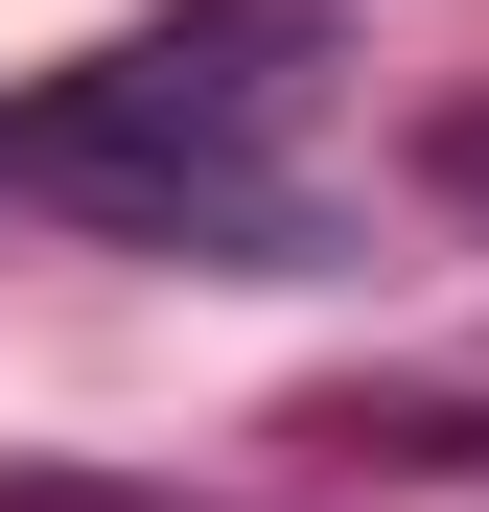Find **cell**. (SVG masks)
Masks as SVG:
<instances>
[{
  "label": "cell",
  "instance_id": "6da1fadb",
  "mask_svg": "<svg viewBox=\"0 0 489 512\" xmlns=\"http://www.w3.org/2000/svg\"><path fill=\"white\" fill-rule=\"evenodd\" d=\"M326 94L303 0H187V24H117L94 70H47L0 117V187L94 210V233H280V140Z\"/></svg>",
  "mask_w": 489,
  "mask_h": 512
},
{
  "label": "cell",
  "instance_id": "7a4b0ae2",
  "mask_svg": "<svg viewBox=\"0 0 489 512\" xmlns=\"http://www.w3.org/2000/svg\"><path fill=\"white\" fill-rule=\"evenodd\" d=\"M443 187H466V210H489V117H443Z\"/></svg>",
  "mask_w": 489,
  "mask_h": 512
}]
</instances>
